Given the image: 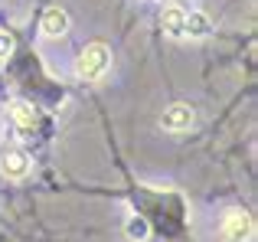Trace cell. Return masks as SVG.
I'll list each match as a JSON object with an SVG mask.
<instances>
[{"label":"cell","mask_w":258,"mask_h":242,"mask_svg":"<svg viewBox=\"0 0 258 242\" xmlns=\"http://www.w3.org/2000/svg\"><path fill=\"white\" fill-rule=\"evenodd\" d=\"M10 121L17 125L20 134H33V131H36V125H39V111L33 108L30 102H13L10 105Z\"/></svg>","instance_id":"obj_5"},{"label":"cell","mask_w":258,"mask_h":242,"mask_svg":"<svg viewBox=\"0 0 258 242\" xmlns=\"http://www.w3.org/2000/svg\"><path fill=\"white\" fill-rule=\"evenodd\" d=\"M39 33L49 39H59L69 33V13L62 10V7H49V10L43 13V20H39Z\"/></svg>","instance_id":"obj_4"},{"label":"cell","mask_w":258,"mask_h":242,"mask_svg":"<svg viewBox=\"0 0 258 242\" xmlns=\"http://www.w3.org/2000/svg\"><path fill=\"white\" fill-rule=\"evenodd\" d=\"M183 23H186V10H180V7H167L160 13V30L173 39H183Z\"/></svg>","instance_id":"obj_8"},{"label":"cell","mask_w":258,"mask_h":242,"mask_svg":"<svg viewBox=\"0 0 258 242\" xmlns=\"http://www.w3.org/2000/svg\"><path fill=\"white\" fill-rule=\"evenodd\" d=\"M252 232H255V223H252L248 213L232 210V213L222 216V226H219V239L222 242H248Z\"/></svg>","instance_id":"obj_2"},{"label":"cell","mask_w":258,"mask_h":242,"mask_svg":"<svg viewBox=\"0 0 258 242\" xmlns=\"http://www.w3.org/2000/svg\"><path fill=\"white\" fill-rule=\"evenodd\" d=\"M108 69H111V49L105 43L85 46L76 59V79H82V82H98Z\"/></svg>","instance_id":"obj_1"},{"label":"cell","mask_w":258,"mask_h":242,"mask_svg":"<svg viewBox=\"0 0 258 242\" xmlns=\"http://www.w3.org/2000/svg\"><path fill=\"white\" fill-rule=\"evenodd\" d=\"M209 33H213V20H209V13H203V10L186 13V23H183V39H206Z\"/></svg>","instance_id":"obj_7"},{"label":"cell","mask_w":258,"mask_h":242,"mask_svg":"<svg viewBox=\"0 0 258 242\" xmlns=\"http://www.w3.org/2000/svg\"><path fill=\"white\" fill-rule=\"evenodd\" d=\"M0 170H4V177H10V180H23L26 173L33 170V164H30V157H26L23 151H7L4 160H0Z\"/></svg>","instance_id":"obj_6"},{"label":"cell","mask_w":258,"mask_h":242,"mask_svg":"<svg viewBox=\"0 0 258 242\" xmlns=\"http://www.w3.org/2000/svg\"><path fill=\"white\" fill-rule=\"evenodd\" d=\"M10 56H13V36L10 33H0V63H7Z\"/></svg>","instance_id":"obj_10"},{"label":"cell","mask_w":258,"mask_h":242,"mask_svg":"<svg viewBox=\"0 0 258 242\" xmlns=\"http://www.w3.org/2000/svg\"><path fill=\"white\" fill-rule=\"evenodd\" d=\"M147 236H151V226H147V219H144V216H131V219H127V239L144 242Z\"/></svg>","instance_id":"obj_9"},{"label":"cell","mask_w":258,"mask_h":242,"mask_svg":"<svg viewBox=\"0 0 258 242\" xmlns=\"http://www.w3.org/2000/svg\"><path fill=\"white\" fill-rule=\"evenodd\" d=\"M193 121H196V111L189 108V105H183V102L170 105V108L160 115L164 131H189V128H193Z\"/></svg>","instance_id":"obj_3"}]
</instances>
